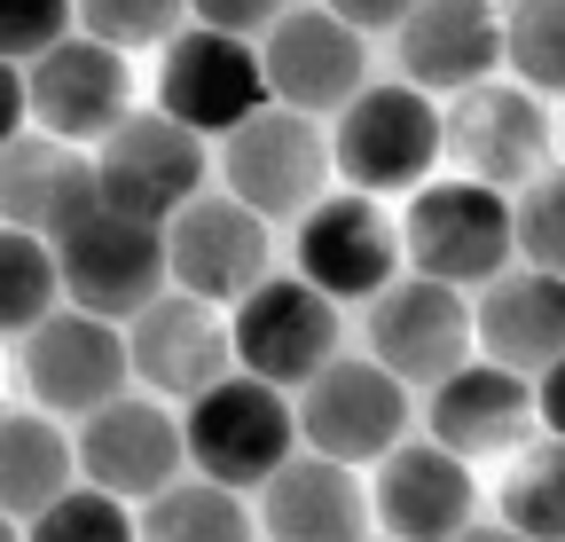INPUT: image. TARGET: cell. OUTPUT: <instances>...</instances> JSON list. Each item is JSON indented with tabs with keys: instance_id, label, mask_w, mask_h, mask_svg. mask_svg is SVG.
<instances>
[{
	"instance_id": "836d02e7",
	"label": "cell",
	"mask_w": 565,
	"mask_h": 542,
	"mask_svg": "<svg viewBox=\"0 0 565 542\" xmlns=\"http://www.w3.org/2000/svg\"><path fill=\"white\" fill-rule=\"evenodd\" d=\"M291 0H189V17L196 24H221V32H244V40H259Z\"/></svg>"
},
{
	"instance_id": "5b68a950",
	"label": "cell",
	"mask_w": 565,
	"mask_h": 542,
	"mask_svg": "<svg viewBox=\"0 0 565 542\" xmlns=\"http://www.w3.org/2000/svg\"><path fill=\"white\" fill-rule=\"evenodd\" d=\"M330 166L338 158H330L322 118H307L291 103H267V110H252L244 126L221 134V181L244 196L252 213H267V221H299L322 196Z\"/></svg>"
},
{
	"instance_id": "d4e9b609",
	"label": "cell",
	"mask_w": 565,
	"mask_h": 542,
	"mask_svg": "<svg viewBox=\"0 0 565 542\" xmlns=\"http://www.w3.org/2000/svg\"><path fill=\"white\" fill-rule=\"evenodd\" d=\"M79 480V448L55 425V410H0V511L32 519Z\"/></svg>"
},
{
	"instance_id": "8fae6325",
	"label": "cell",
	"mask_w": 565,
	"mask_h": 542,
	"mask_svg": "<svg viewBox=\"0 0 565 542\" xmlns=\"http://www.w3.org/2000/svg\"><path fill=\"white\" fill-rule=\"evenodd\" d=\"M95 181L110 205H126L141 221H173L204 189V134L181 126L173 110H126L95 150Z\"/></svg>"
},
{
	"instance_id": "83f0119b",
	"label": "cell",
	"mask_w": 565,
	"mask_h": 542,
	"mask_svg": "<svg viewBox=\"0 0 565 542\" xmlns=\"http://www.w3.org/2000/svg\"><path fill=\"white\" fill-rule=\"evenodd\" d=\"M503 527L534 542H565V433L526 440L503 480Z\"/></svg>"
},
{
	"instance_id": "7a4b0ae2",
	"label": "cell",
	"mask_w": 565,
	"mask_h": 542,
	"mask_svg": "<svg viewBox=\"0 0 565 542\" xmlns=\"http://www.w3.org/2000/svg\"><path fill=\"white\" fill-rule=\"evenodd\" d=\"M55 267H63V299L95 307L110 322H134L158 291H173V259H166V221H141L110 196L71 221L55 236Z\"/></svg>"
},
{
	"instance_id": "f1b7e54d",
	"label": "cell",
	"mask_w": 565,
	"mask_h": 542,
	"mask_svg": "<svg viewBox=\"0 0 565 542\" xmlns=\"http://www.w3.org/2000/svg\"><path fill=\"white\" fill-rule=\"evenodd\" d=\"M503 63L534 95H565V0H511L503 9Z\"/></svg>"
},
{
	"instance_id": "d6a6232c",
	"label": "cell",
	"mask_w": 565,
	"mask_h": 542,
	"mask_svg": "<svg viewBox=\"0 0 565 542\" xmlns=\"http://www.w3.org/2000/svg\"><path fill=\"white\" fill-rule=\"evenodd\" d=\"M63 32H79V0H0V55H47Z\"/></svg>"
},
{
	"instance_id": "e575fe53",
	"label": "cell",
	"mask_w": 565,
	"mask_h": 542,
	"mask_svg": "<svg viewBox=\"0 0 565 542\" xmlns=\"http://www.w3.org/2000/svg\"><path fill=\"white\" fill-rule=\"evenodd\" d=\"M24 118H32V87H24V63L17 55H0V150L24 134Z\"/></svg>"
},
{
	"instance_id": "6da1fadb",
	"label": "cell",
	"mask_w": 565,
	"mask_h": 542,
	"mask_svg": "<svg viewBox=\"0 0 565 542\" xmlns=\"http://www.w3.org/2000/svg\"><path fill=\"white\" fill-rule=\"evenodd\" d=\"M511 252H519L511 189L471 181V173L416 181L408 213H401V259L416 267V276H440V284L479 291L487 276H503V267H511Z\"/></svg>"
},
{
	"instance_id": "3957f363",
	"label": "cell",
	"mask_w": 565,
	"mask_h": 542,
	"mask_svg": "<svg viewBox=\"0 0 565 542\" xmlns=\"http://www.w3.org/2000/svg\"><path fill=\"white\" fill-rule=\"evenodd\" d=\"M181 433H189V464H196V471H212V480H228V488L252 496L267 471L299 448V410L282 401L275 378L228 370V378H212V385L189 401Z\"/></svg>"
},
{
	"instance_id": "4fadbf2b",
	"label": "cell",
	"mask_w": 565,
	"mask_h": 542,
	"mask_svg": "<svg viewBox=\"0 0 565 542\" xmlns=\"http://www.w3.org/2000/svg\"><path fill=\"white\" fill-rule=\"evenodd\" d=\"M275 221L267 213H252L236 189H196L189 205L166 221V259H173V284L181 291H196V299H212V307H236L259 276H267V252H275V236H267Z\"/></svg>"
},
{
	"instance_id": "4dcf8cb0",
	"label": "cell",
	"mask_w": 565,
	"mask_h": 542,
	"mask_svg": "<svg viewBox=\"0 0 565 542\" xmlns=\"http://www.w3.org/2000/svg\"><path fill=\"white\" fill-rule=\"evenodd\" d=\"M511 229H519V259L557 267V276H565V166H542L511 196Z\"/></svg>"
},
{
	"instance_id": "9a60e30c",
	"label": "cell",
	"mask_w": 565,
	"mask_h": 542,
	"mask_svg": "<svg viewBox=\"0 0 565 542\" xmlns=\"http://www.w3.org/2000/svg\"><path fill=\"white\" fill-rule=\"evenodd\" d=\"M79 480L126 496L134 511L150 503L166 480H181L189 471V433L173 410H158V401H134V393H110L103 410L79 417Z\"/></svg>"
},
{
	"instance_id": "44dd1931",
	"label": "cell",
	"mask_w": 565,
	"mask_h": 542,
	"mask_svg": "<svg viewBox=\"0 0 565 542\" xmlns=\"http://www.w3.org/2000/svg\"><path fill=\"white\" fill-rule=\"evenodd\" d=\"M370 519H377V503L362 496L345 456L291 448L259 480V534H275V542H362Z\"/></svg>"
},
{
	"instance_id": "8992f818",
	"label": "cell",
	"mask_w": 565,
	"mask_h": 542,
	"mask_svg": "<svg viewBox=\"0 0 565 542\" xmlns=\"http://www.w3.org/2000/svg\"><path fill=\"white\" fill-rule=\"evenodd\" d=\"M267 103H275V87H267L259 40L221 32V24H181L158 47V110H173L181 126L228 134V126H244Z\"/></svg>"
},
{
	"instance_id": "8d00e7d4",
	"label": "cell",
	"mask_w": 565,
	"mask_h": 542,
	"mask_svg": "<svg viewBox=\"0 0 565 542\" xmlns=\"http://www.w3.org/2000/svg\"><path fill=\"white\" fill-rule=\"evenodd\" d=\"M534 410H542V433H565V354L534 378Z\"/></svg>"
},
{
	"instance_id": "2e32d148",
	"label": "cell",
	"mask_w": 565,
	"mask_h": 542,
	"mask_svg": "<svg viewBox=\"0 0 565 542\" xmlns=\"http://www.w3.org/2000/svg\"><path fill=\"white\" fill-rule=\"evenodd\" d=\"M291 259L299 276L322 284L330 299H370L401 276V229L377 213L370 189H345V196H315L299 213V236H291Z\"/></svg>"
},
{
	"instance_id": "277c9868",
	"label": "cell",
	"mask_w": 565,
	"mask_h": 542,
	"mask_svg": "<svg viewBox=\"0 0 565 542\" xmlns=\"http://www.w3.org/2000/svg\"><path fill=\"white\" fill-rule=\"evenodd\" d=\"M330 158H338V173L353 189H370V196L416 189L424 173L448 158L440 103L424 95L416 79L408 87H362V95L338 110V126H330Z\"/></svg>"
},
{
	"instance_id": "7c38bea8",
	"label": "cell",
	"mask_w": 565,
	"mask_h": 542,
	"mask_svg": "<svg viewBox=\"0 0 565 542\" xmlns=\"http://www.w3.org/2000/svg\"><path fill=\"white\" fill-rule=\"evenodd\" d=\"M134 354H126V322L95 315V307H55L47 322L24 330V385L40 410L55 417H87L110 393H126Z\"/></svg>"
},
{
	"instance_id": "9c48e42d",
	"label": "cell",
	"mask_w": 565,
	"mask_h": 542,
	"mask_svg": "<svg viewBox=\"0 0 565 542\" xmlns=\"http://www.w3.org/2000/svg\"><path fill=\"white\" fill-rule=\"evenodd\" d=\"M228 338H236V370H259L282 393H299L338 354V299L307 276H259L228 307Z\"/></svg>"
},
{
	"instance_id": "d6986e66",
	"label": "cell",
	"mask_w": 565,
	"mask_h": 542,
	"mask_svg": "<svg viewBox=\"0 0 565 542\" xmlns=\"http://www.w3.org/2000/svg\"><path fill=\"white\" fill-rule=\"evenodd\" d=\"M424 425H433L440 448L456 456H503V448H526V433L542 425L534 410V378L494 362V354H471L463 370H448L424 401Z\"/></svg>"
},
{
	"instance_id": "f35d334b",
	"label": "cell",
	"mask_w": 565,
	"mask_h": 542,
	"mask_svg": "<svg viewBox=\"0 0 565 542\" xmlns=\"http://www.w3.org/2000/svg\"><path fill=\"white\" fill-rule=\"evenodd\" d=\"M503 9H511V0H503Z\"/></svg>"
},
{
	"instance_id": "ba28073f",
	"label": "cell",
	"mask_w": 565,
	"mask_h": 542,
	"mask_svg": "<svg viewBox=\"0 0 565 542\" xmlns=\"http://www.w3.org/2000/svg\"><path fill=\"white\" fill-rule=\"evenodd\" d=\"M259 63H267L275 103H291L307 118H338L353 95L370 87V32L345 24L330 0L322 9H282L259 32Z\"/></svg>"
},
{
	"instance_id": "ac0fdd59",
	"label": "cell",
	"mask_w": 565,
	"mask_h": 542,
	"mask_svg": "<svg viewBox=\"0 0 565 542\" xmlns=\"http://www.w3.org/2000/svg\"><path fill=\"white\" fill-rule=\"evenodd\" d=\"M24 87H32V118L47 134H63V142H103V134L134 110L126 47H110L95 32H63L47 55H32Z\"/></svg>"
},
{
	"instance_id": "cb8c5ba5",
	"label": "cell",
	"mask_w": 565,
	"mask_h": 542,
	"mask_svg": "<svg viewBox=\"0 0 565 542\" xmlns=\"http://www.w3.org/2000/svg\"><path fill=\"white\" fill-rule=\"evenodd\" d=\"M103 196L95 181V158L79 142H63V134H17L9 150H0V221L17 229H40V236H63L87 205Z\"/></svg>"
},
{
	"instance_id": "1f68e13d",
	"label": "cell",
	"mask_w": 565,
	"mask_h": 542,
	"mask_svg": "<svg viewBox=\"0 0 565 542\" xmlns=\"http://www.w3.org/2000/svg\"><path fill=\"white\" fill-rule=\"evenodd\" d=\"M189 17V0H79V32L110 40V47H166Z\"/></svg>"
},
{
	"instance_id": "ffe728a7",
	"label": "cell",
	"mask_w": 565,
	"mask_h": 542,
	"mask_svg": "<svg viewBox=\"0 0 565 542\" xmlns=\"http://www.w3.org/2000/svg\"><path fill=\"white\" fill-rule=\"evenodd\" d=\"M393 40L424 95H463L503 72V0H416Z\"/></svg>"
},
{
	"instance_id": "603a6c76",
	"label": "cell",
	"mask_w": 565,
	"mask_h": 542,
	"mask_svg": "<svg viewBox=\"0 0 565 542\" xmlns=\"http://www.w3.org/2000/svg\"><path fill=\"white\" fill-rule=\"evenodd\" d=\"M471 330H479V354L542 378L565 354V276L557 267H534V259L487 276L479 299H471Z\"/></svg>"
},
{
	"instance_id": "4316f807",
	"label": "cell",
	"mask_w": 565,
	"mask_h": 542,
	"mask_svg": "<svg viewBox=\"0 0 565 542\" xmlns=\"http://www.w3.org/2000/svg\"><path fill=\"white\" fill-rule=\"evenodd\" d=\"M63 307V267H55V236L0 221V338H24L32 322H47Z\"/></svg>"
},
{
	"instance_id": "74e56055",
	"label": "cell",
	"mask_w": 565,
	"mask_h": 542,
	"mask_svg": "<svg viewBox=\"0 0 565 542\" xmlns=\"http://www.w3.org/2000/svg\"><path fill=\"white\" fill-rule=\"evenodd\" d=\"M9 534H24V519H9V511H0V542H9Z\"/></svg>"
},
{
	"instance_id": "30bf717a",
	"label": "cell",
	"mask_w": 565,
	"mask_h": 542,
	"mask_svg": "<svg viewBox=\"0 0 565 542\" xmlns=\"http://www.w3.org/2000/svg\"><path fill=\"white\" fill-rule=\"evenodd\" d=\"M408 433V378H393L377 354H330L299 385V440L345 464H377Z\"/></svg>"
},
{
	"instance_id": "e0dca14e",
	"label": "cell",
	"mask_w": 565,
	"mask_h": 542,
	"mask_svg": "<svg viewBox=\"0 0 565 542\" xmlns=\"http://www.w3.org/2000/svg\"><path fill=\"white\" fill-rule=\"evenodd\" d=\"M126 354H134V378L166 393V401H196L212 378L236 370V338H228V315L196 299V291H158L126 322Z\"/></svg>"
},
{
	"instance_id": "52a82bcc",
	"label": "cell",
	"mask_w": 565,
	"mask_h": 542,
	"mask_svg": "<svg viewBox=\"0 0 565 542\" xmlns=\"http://www.w3.org/2000/svg\"><path fill=\"white\" fill-rule=\"evenodd\" d=\"M370 354L433 393L448 370H463L479 354V330H471V299L463 284H440V276H393L385 291H370Z\"/></svg>"
},
{
	"instance_id": "484cf974",
	"label": "cell",
	"mask_w": 565,
	"mask_h": 542,
	"mask_svg": "<svg viewBox=\"0 0 565 542\" xmlns=\"http://www.w3.org/2000/svg\"><path fill=\"white\" fill-rule=\"evenodd\" d=\"M141 534L150 542H244L252 534V511H244V488L212 480V471H181L166 480L150 503H141Z\"/></svg>"
},
{
	"instance_id": "5bb4252c",
	"label": "cell",
	"mask_w": 565,
	"mask_h": 542,
	"mask_svg": "<svg viewBox=\"0 0 565 542\" xmlns=\"http://www.w3.org/2000/svg\"><path fill=\"white\" fill-rule=\"evenodd\" d=\"M440 126H448L456 173H471V181L526 189V181L550 166V110H542V95H534L526 79H519V87H511V79H479V87L448 95Z\"/></svg>"
},
{
	"instance_id": "d590c367",
	"label": "cell",
	"mask_w": 565,
	"mask_h": 542,
	"mask_svg": "<svg viewBox=\"0 0 565 542\" xmlns=\"http://www.w3.org/2000/svg\"><path fill=\"white\" fill-rule=\"evenodd\" d=\"M330 9L345 24H362V32H401V17L416 9V0H330Z\"/></svg>"
},
{
	"instance_id": "7402d4cb",
	"label": "cell",
	"mask_w": 565,
	"mask_h": 542,
	"mask_svg": "<svg viewBox=\"0 0 565 542\" xmlns=\"http://www.w3.org/2000/svg\"><path fill=\"white\" fill-rule=\"evenodd\" d=\"M377 527L401 534V542H440V534H463L471 527V456L440 448V440H393L385 448V471H377Z\"/></svg>"
},
{
	"instance_id": "f546056e",
	"label": "cell",
	"mask_w": 565,
	"mask_h": 542,
	"mask_svg": "<svg viewBox=\"0 0 565 542\" xmlns=\"http://www.w3.org/2000/svg\"><path fill=\"white\" fill-rule=\"evenodd\" d=\"M24 534H40V542H126V534H141V511L95 480H71L47 511L24 519Z\"/></svg>"
}]
</instances>
